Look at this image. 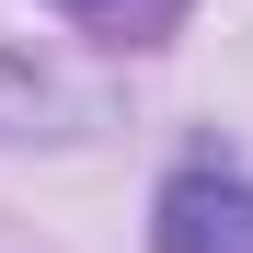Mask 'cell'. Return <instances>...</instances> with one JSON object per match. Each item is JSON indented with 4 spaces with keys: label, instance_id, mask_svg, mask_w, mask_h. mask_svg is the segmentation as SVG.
<instances>
[{
    "label": "cell",
    "instance_id": "cell-1",
    "mask_svg": "<svg viewBox=\"0 0 253 253\" xmlns=\"http://www.w3.org/2000/svg\"><path fill=\"white\" fill-rule=\"evenodd\" d=\"M150 242L161 253H253V184L230 173H173L150 207Z\"/></svg>",
    "mask_w": 253,
    "mask_h": 253
},
{
    "label": "cell",
    "instance_id": "cell-2",
    "mask_svg": "<svg viewBox=\"0 0 253 253\" xmlns=\"http://www.w3.org/2000/svg\"><path fill=\"white\" fill-rule=\"evenodd\" d=\"M58 12H92V23H150V12H173V0H58Z\"/></svg>",
    "mask_w": 253,
    "mask_h": 253
}]
</instances>
